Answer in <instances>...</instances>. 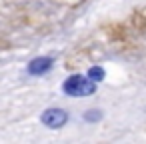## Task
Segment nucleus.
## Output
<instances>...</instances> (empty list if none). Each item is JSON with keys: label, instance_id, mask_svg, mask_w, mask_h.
<instances>
[{"label": "nucleus", "instance_id": "1", "mask_svg": "<svg viewBox=\"0 0 146 144\" xmlns=\"http://www.w3.org/2000/svg\"><path fill=\"white\" fill-rule=\"evenodd\" d=\"M62 90L64 94L72 96V98H82V96H90L94 94L96 90V82L90 80L88 76H82V74H72L64 80L62 84Z\"/></svg>", "mask_w": 146, "mask_h": 144}, {"label": "nucleus", "instance_id": "2", "mask_svg": "<svg viewBox=\"0 0 146 144\" xmlns=\"http://www.w3.org/2000/svg\"><path fill=\"white\" fill-rule=\"evenodd\" d=\"M40 120H42V124L44 126H48V128H62L66 122H68V112L66 110H62V108H48V110H44L42 112V116H40Z\"/></svg>", "mask_w": 146, "mask_h": 144}, {"label": "nucleus", "instance_id": "3", "mask_svg": "<svg viewBox=\"0 0 146 144\" xmlns=\"http://www.w3.org/2000/svg\"><path fill=\"white\" fill-rule=\"evenodd\" d=\"M52 58L50 56H38V58H34L30 64H28V74H32V76H40V74H46L50 68H52Z\"/></svg>", "mask_w": 146, "mask_h": 144}, {"label": "nucleus", "instance_id": "4", "mask_svg": "<svg viewBox=\"0 0 146 144\" xmlns=\"http://www.w3.org/2000/svg\"><path fill=\"white\" fill-rule=\"evenodd\" d=\"M90 80H94V82H100V80H104V76H106V72H104V68L102 66H92V68H88V74H86Z\"/></svg>", "mask_w": 146, "mask_h": 144}, {"label": "nucleus", "instance_id": "5", "mask_svg": "<svg viewBox=\"0 0 146 144\" xmlns=\"http://www.w3.org/2000/svg\"><path fill=\"white\" fill-rule=\"evenodd\" d=\"M100 118H102V112L96 110V108H92V110H88V112L84 114V120H86V122H98Z\"/></svg>", "mask_w": 146, "mask_h": 144}]
</instances>
